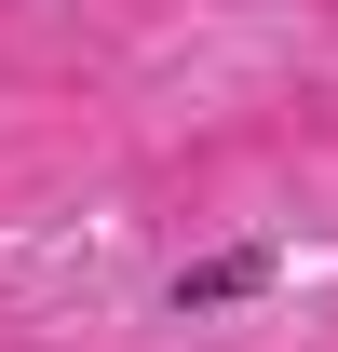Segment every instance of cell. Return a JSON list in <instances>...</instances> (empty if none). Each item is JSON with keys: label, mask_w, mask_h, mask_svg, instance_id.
<instances>
[{"label": "cell", "mask_w": 338, "mask_h": 352, "mask_svg": "<svg viewBox=\"0 0 338 352\" xmlns=\"http://www.w3.org/2000/svg\"><path fill=\"white\" fill-rule=\"evenodd\" d=\"M271 285H284V244H216V258H190V271L163 285V311H190V325H203V311L271 298Z\"/></svg>", "instance_id": "6da1fadb"}]
</instances>
